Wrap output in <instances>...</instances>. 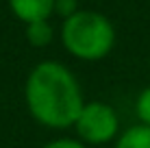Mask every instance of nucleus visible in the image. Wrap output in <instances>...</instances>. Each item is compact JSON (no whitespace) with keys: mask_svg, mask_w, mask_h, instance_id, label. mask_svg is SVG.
<instances>
[{"mask_svg":"<svg viewBox=\"0 0 150 148\" xmlns=\"http://www.w3.org/2000/svg\"><path fill=\"white\" fill-rule=\"evenodd\" d=\"M24 103L35 122L61 131L76 124L85 96L68 65L46 59L30 68L24 83Z\"/></svg>","mask_w":150,"mask_h":148,"instance_id":"obj_1","label":"nucleus"},{"mask_svg":"<svg viewBox=\"0 0 150 148\" xmlns=\"http://www.w3.org/2000/svg\"><path fill=\"white\" fill-rule=\"evenodd\" d=\"M61 44L74 59L100 61L115 46V26L105 13L81 9L63 20Z\"/></svg>","mask_w":150,"mask_h":148,"instance_id":"obj_2","label":"nucleus"},{"mask_svg":"<svg viewBox=\"0 0 150 148\" xmlns=\"http://www.w3.org/2000/svg\"><path fill=\"white\" fill-rule=\"evenodd\" d=\"M76 135L83 144H109L117 140L120 133V118L111 105L102 100H89L83 105L79 118H76Z\"/></svg>","mask_w":150,"mask_h":148,"instance_id":"obj_3","label":"nucleus"},{"mask_svg":"<svg viewBox=\"0 0 150 148\" xmlns=\"http://www.w3.org/2000/svg\"><path fill=\"white\" fill-rule=\"evenodd\" d=\"M9 9L20 22L33 24V22H44L50 20L54 13V2L57 0H7Z\"/></svg>","mask_w":150,"mask_h":148,"instance_id":"obj_4","label":"nucleus"},{"mask_svg":"<svg viewBox=\"0 0 150 148\" xmlns=\"http://www.w3.org/2000/svg\"><path fill=\"white\" fill-rule=\"evenodd\" d=\"M115 148H150V126L133 124L117 135Z\"/></svg>","mask_w":150,"mask_h":148,"instance_id":"obj_5","label":"nucleus"},{"mask_svg":"<svg viewBox=\"0 0 150 148\" xmlns=\"http://www.w3.org/2000/svg\"><path fill=\"white\" fill-rule=\"evenodd\" d=\"M54 37V30L50 26L48 20L44 22H33V24H26V42L35 48H44L52 42Z\"/></svg>","mask_w":150,"mask_h":148,"instance_id":"obj_6","label":"nucleus"},{"mask_svg":"<svg viewBox=\"0 0 150 148\" xmlns=\"http://www.w3.org/2000/svg\"><path fill=\"white\" fill-rule=\"evenodd\" d=\"M135 115H137L139 124L150 126V85L139 91V96L135 100Z\"/></svg>","mask_w":150,"mask_h":148,"instance_id":"obj_7","label":"nucleus"},{"mask_svg":"<svg viewBox=\"0 0 150 148\" xmlns=\"http://www.w3.org/2000/svg\"><path fill=\"white\" fill-rule=\"evenodd\" d=\"M76 11H81L79 9V0H57L54 2V13L61 15L63 20H68L70 15H74Z\"/></svg>","mask_w":150,"mask_h":148,"instance_id":"obj_8","label":"nucleus"},{"mask_svg":"<svg viewBox=\"0 0 150 148\" xmlns=\"http://www.w3.org/2000/svg\"><path fill=\"white\" fill-rule=\"evenodd\" d=\"M41 148H87L79 137H59V140H52L48 144H44Z\"/></svg>","mask_w":150,"mask_h":148,"instance_id":"obj_9","label":"nucleus"}]
</instances>
